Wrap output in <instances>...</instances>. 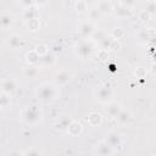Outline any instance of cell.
I'll list each match as a JSON object with an SVG mask.
<instances>
[{"mask_svg": "<svg viewBox=\"0 0 156 156\" xmlns=\"http://www.w3.org/2000/svg\"><path fill=\"white\" fill-rule=\"evenodd\" d=\"M23 74H24V77L33 79V78H35L39 74V69L35 66H28V67H26L23 69Z\"/></svg>", "mask_w": 156, "mask_h": 156, "instance_id": "obj_21", "label": "cell"}, {"mask_svg": "<svg viewBox=\"0 0 156 156\" xmlns=\"http://www.w3.org/2000/svg\"><path fill=\"white\" fill-rule=\"evenodd\" d=\"M26 26H27V28H28L29 30L35 32V30H38V29H39V27H40V22H39V20H38V18H34V20L26 21Z\"/></svg>", "mask_w": 156, "mask_h": 156, "instance_id": "obj_22", "label": "cell"}, {"mask_svg": "<svg viewBox=\"0 0 156 156\" xmlns=\"http://www.w3.org/2000/svg\"><path fill=\"white\" fill-rule=\"evenodd\" d=\"M43 60H44V62H45L46 65H51V63H54V62H55V56H54L51 52H49L48 55H45V56H44V58H43Z\"/></svg>", "mask_w": 156, "mask_h": 156, "instance_id": "obj_37", "label": "cell"}, {"mask_svg": "<svg viewBox=\"0 0 156 156\" xmlns=\"http://www.w3.org/2000/svg\"><path fill=\"white\" fill-rule=\"evenodd\" d=\"M96 9H98L101 13H104V15H110V13H112V11L115 10V7H113V2H111V1H106V0L98 1V4H96Z\"/></svg>", "mask_w": 156, "mask_h": 156, "instance_id": "obj_10", "label": "cell"}, {"mask_svg": "<svg viewBox=\"0 0 156 156\" xmlns=\"http://www.w3.org/2000/svg\"><path fill=\"white\" fill-rule=\"evenodd\" d=\"M24 156H40V152L37 147H29L23 152Z\"/></svg>", "mask_w": 156, "mask_h": 156, "instance_id": "obj_31", "label": "cell"}, {"mask_svg": "<svg viewBox=\"0 0 156 156\" xmlns=\"http://www.w3.org/2000/svg\"><path fill=\"white\" fill-rule=\"evenodd\" d=\"M122 106L119 102H116V101H111L107 104V107H106V115L111 118H117L118 115L121 113L122 111Z\"/></svg>", "mask_w": 156, "mask_h": 156, "instance_id": "obj_7", "label": "cell"}, {"mask_svg": "<svg viewBox=\"0 0 156 156\" xmlns=\"http://www.w3.org/2000/svg\"><path fill=\"white\" fill-rule=\"evenodd\" d=\"M10 105H11V102H10V95H7L5 93H1V95H0V106H1V108L5 110Z\"/></svg>", "mask_w": 156, "mask_h": 156, "instance_id": "obj_24", "label": "cell"}, {"mask_svg": "<svg viewBox=\"0 0 156 156\" xmlns=\"http://www.w3.org/2000/svg\"><path fill=\"white\" fill-rule=\"evenodd\" d=\"M23 44H24V41H23V39L18 34L10 35V38H9V45H10L11 49H20V48L23 46Z\"/></svg>", "mask_w": 156, "mask_h": 156, "instance_id": "obj_15", "label": "cell"}, {"mask_svg": "<svg viewBox=\"0 0 156 156\" xmlns=\"http://www.w3.org/2000/svg\"><path fill=\"white\" fill-rule=\"evenodd\" d=\"M35 51L38 52V55H39L40 57H44L45 55L49 54V48H48V45H45V44H38V45L35 46Z\"/></svg>", "mask_w": 156, "mask_h": 156, "instance_id": "obj_26", "label": "cell"}, {"mask_svg": "<svg viewBox=\"0 0 156 156\" xmlns=\"http://www.w3.org/2000/svg\"><path fill=\"white\" fill-rule=\"evenodd\" d=\"M105 141L115 150H119L122 147V144H123V139H122V135L118 133V132H108L106 134V138H105Z\"/></svg>", "mask_w": 156, "mask_h": 156, "instance_id": "obj_4", "label": "cell"}, {"mask_svg": "<svg viewBox=\"0 0 156 156\" xmlns=\"http://www.w3.org/2000/svg\"><path fill=\"white\" fill-rule=\"evenodd\" d=\"M115 12H116V16L117 17L124 18V17H127V16L130 15V9L128 6H124L121 2H118L117 4V9H115Z\"/></svg>", "mask_w": 156, "mask_h": 156, "instance_id": "obj_17", "label": "cell"}, {"mask_svg": "<svg viewBox=\"0 0 156 156\" xmlns=\"http://www.w3.org/2000/svg\"><path fill=\"white\" fill-rule=\"evenodd\" d=\"M100 15H101V12H100L96 7L89 11V18H90V20H98V18L100 17Z\"/></svg>", "mask_w": 156, "mask_h": 156, "instance_id": "obj_34", "label": "cell"}, {"mask_svg": "<svg viewBox=\"0 0 156 156\" xmlns=\"http://www.w3.org/2000/svg\"><path fill=\"white\" fill-rule=\"evenodd\" d=\"M13 21H15L13 20V16L11 13H9V12H2L0 15V27L4 30L11 28V26L13 24Z\"/></svg>", "mask_w": 156, "mask_h": 156, "instance_id": "obj_11", "label": "cell"}, {"mask_svg": "<svg viewBox=\"0 0 156 156\" xmlns=\"http://www.w3.org/2000/svg\"><path fill=\"white\" fill-rule=\"evenodd\" d=\"M73 119H71L69 117H61L60 119H58V122L55 124V128L56 129H58V130H67L68 129V126L71 124V122H72Z\"/></svg>", "mask_w": 156, "mask_h": 156, "instance_id": "obj_19", "label": "cell"}, {"mask_svg": "<svg viewBox=\"0 0 156 156\" xmlns=\"http://www.w3.org/2000/svg\"><path fill=\"white\" fill-rule=\"evenodd\" d=\"M151 33H154V32H151V29H141L139 32V38L143 40H149V39H151Z\"/></svg>", "mask_w": 156, "mask_h": 156, "instance_id": "obj_30", "label": "cell"}, {"mask_svg": "<svg viewBox=\"0 0 156 156\" xmlns=\"http://www.w3.org/2000/svg\"><path fill=\"white\" fill-rule=\"evenodd\" d=\"M138 17H139V20H141V21H150V20H151V13L147 12L146 10H141V11L139 12Z\"/></svg>", "mask_w": 156, "mask_h": 156, "instance_id": "obj_32", "label": "cell"}, {"mask_svg": "<svg viewBox=\"0 0 156 156\" xmlns=\"http://www.w3.org/2000/svg\"><path fill=\"white\" fill-rule=\"evenodd\" d=\"M82 130H83V127H82V124L78 122V121H72L71 122V124L68 126V129H67V133L69 134V135H72V136H77V135H79L80 133H82Z\"/></svg>", "mask_w": 156, "mask_h": 156, "instance_id": "obj_14", "label": "cell"}, {"mask_svg": "<svg viewBox=\"0 0 156 156\" xmlns=\"http://www.w3.org/2000/svg\"><path fill=\"white\" fill-rule=\"evenodd\" d=\"M7 156H24V155H23V152H21V151L13 150V151H10V152L7 154Z\"/></svg>", "mask_w": 156, "mask_h": 156, "instance_id": "obj_39", "label": "cell"}, {"mask_svg": "<svg viewBox=\"0 0 156 156\" xmlns=\"http://www.w3.org/2000/svg\"><path fill=\"white\" fill-rule=\"evenodd\" d=\"M123 35H124V32H123V29H122V28H119V27H118V28L116 27V28L112 30V33H111V37H112L113 39H116V40L121 39Z\"/></svg>", "mask_w": 156, "mask_h": 156, "instance_id": "obj_29", "label": "cell"}, {"mask_svg": "<svg viewBox=\"0 0 156 156\" xmlns=\"http://www.w3.org/2000/svg\"><path fill=\"white\" fill-rule=\"evenodd\" d=\"M39 58H40V56L38 55V52L35 50H29L26 54V60H27V62L30 66H34L35 63H38L39 62Z\"/></svg>", "mask_w": 156, "mask_h": 156, "instance_id": "obj_18", "label": "cell"}, {"mask_svg": "<svg viewBox=\"0 0 156 156\" xmlns=\"http://www.w3.org/2000/svg\"><path fill=\"white\" fill-rule=\"evenodd\" d=\"M110 50H112V51H118V50H121V43H119L118 40L113 39V40H112V44H111V49H110Z\"/></svg>", "mask_w": 156, "mask_h": 156, "instance_id": "obj_38", "label": "cell"}, {"mask_svg": "<svg viewBox=\"0 0 156 156\" xmlns=\"http://www.w3.org/2000/svg\"><path fill=\"white\" fill-rule=\"evenodd\" d=\"M112 40H113V38L112 37H106L99 45H100V48H101V50H106V51H108L110 49H111V44H112Z\"/></svg>", "mask_w": 156, "mask_h": 156, "instance_id": "obj_25", "label": "cell"}, {"mask_svg": "<svg viewBox=\"0 0 156 156\" xmlns=\"http://www.w3.org/2000/svg\"><path fill=\"white\" fill-rule=\"evenodd\" d=\"M76 52L80 58H89L93 52V44L89 40H82L76 46Z\"/></svg>", "mask_w": 156, "mask_h": 156, "instance_id": "obj_5", "label": "cell"}, {"mask_svg": "<svg viewBox=\"0 0 156 156\" xmlns=\"http://www.w3.org/2000/svg\"><path fill=\"white\" fill-rule=\"evenodd\" d=\"M150 72H151L152 76H156V62H154V63L151 65V67H150Z\"/></svg>", "mask_w": 156, "mask_h": 156, "instance_id": "obj_40", "label": "cell"}, {"mask_svg": "<svg viewBox=\"0 0 156 156\" xmlns=\"http://www.w3.org/2000/svg\"><path fill=\"white\" fill-rule=\"evenodd\" d=\"M57 85L52 84V83H41L40 85L37 87L35 90V95L38 98V100L43 101V102H51L52 100L56 99L57 96Z\"/></svg>", "mask_w": 156, "mask_h": 156, "instance_id": "obj_1", "label": "cell"}, {"mask_svg": "<svg viewBox=\"0 0 156 156\" xmlns=\"http://www.w3.org/2000/svg\"><path fill=\"white\" fill-rule=\"evenodd\" d=\"M94 32H95V27H94V24L91 22H83L80 24V27H79V33H80V35L83 38L93 37Z\"/></svg>", "mask_w": 156, "mask_h": 156, "instance_id": "obj_9", "label": "cell"}, {"mask_svg": "<svg viewBox=\"0 0 156 156\" xmlns=\"http://www.w3.org/2000/svg\"><path fill=\"white\" fill-rule=\"evenodd\" d=\"M96 152H98L99 156H111L112 152H113V149L104 140V141H100L96 145Z\"/></svg>", "mask_w": 156, "mask_h": 156, "instance_id": "obj_12", "label": "cell"}, {"mask_svg": "<svg viewBox=\"0 0 156 156\" xmlns=\"http://www.w3.org/2000/svg\"><path fill=\"white\" fill-rule=\"evenodd\" d=\"M88 123L91 126V127H98V126H100L101 124V122H102V117H101V115L100 113H98V112H90L89 115H88Z\"/></svg>", "mask_w": 156, "mask_h": 156, "instance_id": "obj_16", "label": "cell"}, {"mask_svg": "<svg viewBox=\"0 0 156 156\" xmlns=\"http://www.w3.org/2000/svg\"><path fill=\"white\" fill-rule=\"evenodd\" d=\"M87 1H84V0H78L76 4H74V7H76V11L77 12H79V13H82V12H84L85 10H87Z\"/></svg>", "mask_w": 156, "mask_h": 156, "instance_id": "obj_27", "label": "cell"}, {"mask_svg": "<svg viewBox=\"0 0 156 156\" xmlns=\"http://www.w3.org/2000/svg\"><path fill=\"white\" fill-rule=\"evenodd\" d=\"M135 76H136V78H145L146 77V69L144 68V67H138L136 69H135Z\"/></svg>", "mask_w": 156, "mask_h": 156, "instance_id": "obj_33", "label": "cell"}, {"mask_svg": "<svg viewBox=\"0 0 156 156\" xmlns=\"http://www.w3.org/2000/svg\"><path fill=\"white\" fill-rule=\"evenodd\" d=\"M94 94H95V98H96L98 101H100V102H102V104H105V102H111L110 100H111L112 96H113V89H112L110 85L105 84V85L99 87V88L95 90Z\"/></svg>", "mask_w": 156, "mask_h": 156, "instance_id": "obj_3", "label": "cell"}, {"mask_svg": "<svg viewBox=\"0 0 156 156\" xmlns=\"http://www.w3.org/2000/svg\"><path fill=\"white\" fill-rule=\"evenodd\" d=\"M145 10H146L147 12H150L151 16L155 15V13H156V1H146V4H145Z\"/></svg>", "mask_w": 156, "mask_h": 156, "instance_id": "obj_28", "label": "cell"}, {"mask_svg": "<svg viewBox=\"0 0 156 156\" xmlns=\"http://www.w3.org/2000/svg\"><path fill=\"white\" fill-rule=\"evenodd\" d=\"M72 78V74L71 72L68 71H60L58 73L55 74V78H54V84L57 85V87H61V85H66Z\"/></svg>", "mask_w": 156, "mask_h": 156, "instance_id": "obj_6", "label": "cell"}, {"mask_svg": "<svg viewBox=\"0 0 156 156\" xmlns=\"http://www.w3.org/2000/svg\"><path fill=\"white\" fill-rule=\"evenodd\" d=\"M23 17H24L26 21L38 18V11H37V7H35V6H32V7H29V9H26L24 12H23Z\"/></svg>", "mask_w": 156, "mask_h": 156, "instance_id": "obj_20", "label": "cell"}, {"mask_svg": "<svg viewBox=\"0 0 156 156\" xmlns=\"http://www.w3.org/2000/svg\"><path fill=\"white\" fill-rule=\"evenodd\" d=\"M106 37H107V34H106V32H105V30H102V29H98V30H95V32H94V34H93V37H91V38H93L95 41H98V43L100 44V43H101Z\"/></svg>", "mask_w": 156, "mask_h": 156, "instance_id": "obj_23", "label": "cell"}, {"mask_svg": "<svg viewBox=\"0 0 156 156\" xmlns=\"http://www.w3.org/2000/svg\"><path fill=\"white\" fill-rule=\"evenodd\" d=\"M98 58L100 60V61H106L107 58H108V52L106 51V50H99V52H98Z\"/></svg>", "mask_w": 156, "mask_h": 156, "instance_id": "obj_36", "label": "cell"}, {"mask_svg": "<svg viewBox=\"0 0 156 156\" xmlns=\"http://www.w3.org/2000/svg\"><path fill=\"white\" fill-rule=\"evenodd\" d=\"M116 119L118 121L119 124H122V126H128V124H130L132 121H133V115H132L130 111H128V110H122L121 113L118 115V117H117Z\"/></svg>", "mask_w": 156, "mask_h": 156, "instance_id": "obj_13", "label": "cell"}, {"mask_svg": "<svg viewBox=\"0 0 156 156\" xmlns=\"http://www.w3.org/2000/svg\"><path fill=\"white\" fill-rule=\"evenodd\" d=\"M21 6H23V9L26 10V9H29V7H32V6H34L35 5V2L34 1H32V0H21L20 2H18Z\"/></svg>", "mask_w": 156, "mask_h": 156, "instance_id": "obj_35", "label": "cell"}, {"mask_svg": "<svg viewBox=\"0 0 156 156\" xmlns=\"http://www.w3.org/2000/svg\"><path fill=\"white\" fill-rule=\"evenodd\" d=\"M21 117L27 124H37L41 121L43 113L38 106H28L22 111Z\"/></svg>", "mask_w": 156, "mask_h": 156, "instance_id": "obj_2", "label": "cell"}, {"mask_svg": "<svg viewBox=\"0 0 156 156\" xmlns=\"http://www.w3.org/2000/svg\"><path fill=\"white\" fill-rule=\"evenodd\" d=\"M16 82L12 78H4L1 80V93L10 95L16 90Z\"/></svg>", "mask_w": 156, "mask_h": 156, "instance_id": "obj_8", "label": "cell"}]
</instances>
